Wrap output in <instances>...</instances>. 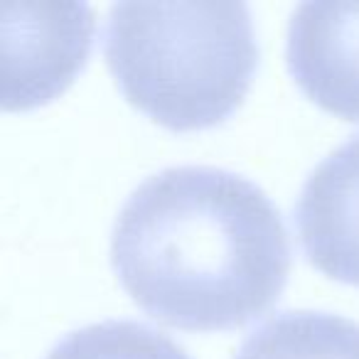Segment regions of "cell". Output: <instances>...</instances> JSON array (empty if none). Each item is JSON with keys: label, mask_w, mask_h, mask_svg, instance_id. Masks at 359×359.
<instances>
[{"label": "cell", "mask_w": 359, "mask_h": 359, "mask_svg": "<svg viewBox=\"0 0 359 359\" xmlns=\"http://www.w3.org/2000/svg\"><path fill=\"white\" fill-rule=\"evenodd\" d=\"M123 290L180 330H231L280 298L290 241L256 182L215 165H172L126 197L111 229Z\"/></svg>", "instance_id": "obj_1"}, {"label": "cell", "mask_w": 359, "mask_h": 359, "mask_svg": "<svg viewBox=\"0 0 359 359\" xmlns=\"http://www.w3.org/2000/svg\"><path fill=\"white\" fill-rule=\"evenodd\" d=\"M45 359H192L170 334L138 320H101L72 330Z\"/></svg>", "instance_id": "obj_7"}, {"label": "cell", "mask_w": 359, "mask_h": 359, "mask_svg": "<svg viewBox=\"0 0 359 359\" xmlns=\"http://www.w3.org/2000/svg\"><path fill=\"white\" fill-rule=\"evenodd\" d=\"M293 222L315 269L359 285V133L310 170L295 200Z\"/></svg>", "instance_id": "obj_5"}, {"label": "cell", "mask_w": 359, "mask_h": 359, "mask_svg": "<svg viewBox=\"0 0 359 359\" xmlns=\"http://www.w3.org/2000/svg\"><path fill=\"white\" fill-rule=\"evenodd\" d=\"M290 76L320 109L359 121V3L310 0L290 13Z\"/></svg>", "instance_id": "obj_4"}, {"label": "cell", "mask_w": 359, "mask_h": 359, "mask_svg": "<svg viewBox=\"0 0 359 359\" xmlns=\"http://www.w3.org/2000/svg\"><path fill=\"white\" fill-rule=\"evenodd\" d=\"M234 359H359V323L325 310H280L246 334Z\"/></svg>", "instance_id": "obj_6"}, {"label": "cell", "mask_w": 359, "mask_h": 359, "mask_svg": "<svg viewBox=\"0 0 359 359\" xmlns=\"http://www.w3.org/2000/svg\"><path fill=\"white\" fill-rule=\"evenodd\" d=\"M3 106L32 109L57 96L84 67L94 37L86 3L3 6Z\"/></svg>", "instance_id": "obj_3"}, {"label": "cell", "mask_w": 359, "mask_h": 359, "mask_svg": "<svg viewBox=\"0 0 359 359\" xmlns=\"http://www.w3.org/2000/svg\"><path fill=\"white\" fill-rule=\"evenodd\" d=\"M104 57L135 109L170 130H197L241 104L259 42L246 3H114Z\"/></svg>", "instance_id": "obj_2"}]
</instances>
